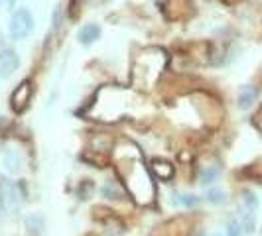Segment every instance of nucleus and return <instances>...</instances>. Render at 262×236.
<instances>
[{
    "label": "nucleus",
    "instance_id": "nucleus-14",
    "mask_svg": "<svg viewBox=\"0 0 262 236\" xmlns=\"http://www.w3.org/2000/svg\"><path fill=\"white\" fill-rule=\"evenodd\" d=\"M243 201H245V207H247V210H256L258 209V199L252 195V193H249V191H245L243 193Z\"/></svg>",
    "mask_w": 262,
    "mask_h": 236
},
{
    "label": "nucleus",
    "instance_id": "nucleus-16",
    "mask_svg": "<svg viewBox=\"0 0 262 236\" xmlns=\"http://www.w3.org/2000/svg\"><path fill=\"white\" fill-rule=\"evenodd\" d=\"M0 4H2V6H12L14 0H0Z\"/></svg>",
    "mask_w": 262,
    "mask_h": 236
},
{
    "label": "nucleus",
    "instance_id": "nucleus-10",
    "mask_svg": "<svg viewBox=\"0 0 262 236\" xmlns=\"http://www.w3.org/2000/svg\"><path fill=\"white\" fill-rule=\"evenodd\" d=\"M205 197H207V201H209V203H215V205H223V203H227V195H225V191H219V189H211Z\"/></svg>",
    "mask_w": 262,
    "mask_h": 236
},
{
    "label": "nucleus",
    "instance_id": "nucleus-9",
    "mask_svg": "<svg viewBox=\"0 0 262 236\" xmlns=\"http://www.w3.org/2000/svg\"><path fill=\"white\" fill-rule=\"evenodd\" d=\"M26 224H28V230H32L34 234H38V232H41V228H43V219H41V215H30L26 219Z\"/></svg>",
    "mask_w": 262,
    "mask_h": 236
},
{
    "label": "nucleus",
    "instance_id": "nucleus-5",
    "mask_svg": "<svg viewBox=\"0 0 262 236\" xmlns=\"http://www.w3.org/2000/svg\"><path fill=\"white\" fill-rule=\"evenodd\" d=\"M101 36V28L97 26V24H87V26H83L79 30V41L83 43V45H91L93 41H97Z\"/></svg>",
    "mask_w": 262,
    "mask_h": 236
},
{
    "label": "nucleus",
    "instance_id": "nucleus-17",
    "mask_svg": "<svg viewBox=\"0 0 262 236\" xmlns=\"http://www.w3.org/2000/svg\"><path fill=\"white\" fill-rule=\"evenodd\" d=\"M4 126H6V122H4L2 118H0V128H4Z\"/></svg>",
    "mask_w": 262,
    "mask_h": 236
},
{
    "label": "nucleus",
    "instance_id": "nucleus-12",
    "mask_svg": "<svg viewBox=\"0 0 262 236\" xmlns=\"http://www.w3.org/2000/svg\"><path fill=\"white\" fill-rule=\"evenodd\" d=\"M227 232H229V236H247L245 228H243V226H241V223H238V219H233V221H229Z\"/></svg>",
    "mask_w": 262,
    "mask_h": 236
},
{
    "label": "nucleus",
    "instance_id": "nucleus-8",
    "mask_svg": "<svg viewBox=\"0 0 262 236\" xmlns=\"http://www.w3.org/2000/svg\"><path fill=\"white\" fill-rule=\"evenodd\" d=\"M238 223L241 226L245 228V232L250 234L252 230H254V213H250V210H245V213H241V217H238Z\"/></svg>",
    "mask_w": 262,
    "mask_h": 236
},
{
    "label": "nucleus",
    "instance_id": "nucleus-2",
    "mask_svg": "<svg viewBox=\"0 0 262 236\" xmlns=\"http://www.w3.org/2000/svg\"><path fill=\"white\" fill-rule=\"evenodd\" d=\"M20 201H22V195L18 191V185L6 177H0V205L4 207V210L18 209Z\"/></svg>",
    "mask_w": 262,
    "mask_h": 236
},
{
    "label": "nucleus",
    "instance_id": "nucleus-1",
    "mask_svg": "<svg viewBox=\"0 0 262 236\" xmlns=\"http://www.w3.org/2000/svg\"><path fill=\"white\" fill-rule=\"evenodd\" d=\"M34 28V16L28 8H20L10 18V36L14 39H24Z\"/></svg>",
    "mask_w": 262,
    "mask_h": 236
},
{
    "label": "nucleus",
    "instance_id": "nucleus-15",
    "mask_svg": "<svg viewBox=\"0 0 262 236\" xmlns=\"http://www.w3.org/2000/svg\"><path fill=\"white\" fill-rule=\"evenodd\" d=\"M180 203L185 205V207H195L197 203H199V199L195 195H182L180 197Z\"/></svg>",
    "mask_w": 262,
    "mask_h": 236
},
{
    "label": "nucleus",
    "instance_id": "nucleus-11",
    "mask_svg": "<svg viewBox=\"0 0 262 236\" xmlns=\"http://www.w3.org/2000/svg\"><path fill=\"white\" fill-rule=\"evenodd\" d=\"M103 195L106 199H120V189L117 187L115 181H106V185L103 187Z\"/></svg>",
    "mask_w": 262,
    "mask_h": 236
},
{
    "label": "nucleus",
    "instance_id": "nucleus-6",
    "mask_svg": "<svg viewBox=\"0 0 262 236\" xmlns=\"http://www.w3.org/2000/svg\"><path fill=\"white\" fill-rule=\"evenodd\" d=\"M256 97H258V89H254V87H243L241 95H238V106L241 108H249L256 101Z\"/></svg>",
    "mask_w": 262,
    "mask_h": 236
},
{
    "label": "nucleus",
    "instance_id": "nucleus-7",
    "mask_svg": "<svg viewBox=\"0 0 262 236\" xmlns=\"http://www.w3.org/2000/svg\"><path fill=\"white\" fill-rule=\"evenodd\" d=\"M154 171L160 179H170L173 168H171L168 161H154Z\"/></svg>",
    "mask_w": 262,
    "mask_h": 236
},
{
    "label": "nucleus",
    "instance_id": "nucleus-3",
    "mask_svg": "<svg viewBox=\"0 0 262 236\" xmlns=\"http://www.w3.org/2000/svg\"><path fill=\"white\" fill-rule=\"evenodd\" d=\"M30 97H32V85H30V81H22L16 87V91L12 92V99H10L14 110L16 112H24L28 103H30Z\"/></svg>",
    "mask_w": 262,
    "mask_h": 236
},
{
    "label": "nucleus",
    "instance_id": "nucleus-13",
    "mask_svg": "<svg viewBox=\"0 0 262 236\" xmlns=\"http://www.w3.org/2000/svg\"><path fill=\"white\" fill-rule=\"evenodd\" d=\"M219 175V168L217 166H213V168H207V170H203L201 173V183H213L215 181V177Z\"/></svg>",
    "mask_w": 262,
    "mask_h": 236
},
{
    "label": "nucleus",
    "instance_id": "nucleus-4",
    "mask_svg": "<svg viewBox=\"0 0 262 236\" xmlns=\"http://www.w3.org/2000/svg\"><path fill=\"white\" fill-rule=\"evenodd\" d=\"M20 65V59H18V53L10 50V48H4L0 50V77H10L14 71Z\"/></svg>",
    "mask_w": 262,
    "mask_h": 236
},
{
    "label": "nucleus",
    "instance_id": "nucleus-18",
    "mask_svg": "<svg viewBox=\"0 0 262 236\" xmlns=\"http://www.w3.org/2000/svg\"><path fill=\"white\" fill-rule=\"evenodd\" d=\"M213 236H221V234H213Z\"/></svg>",
    "mask_w": 262,
    "mask_h": 236
}]
</instances>
